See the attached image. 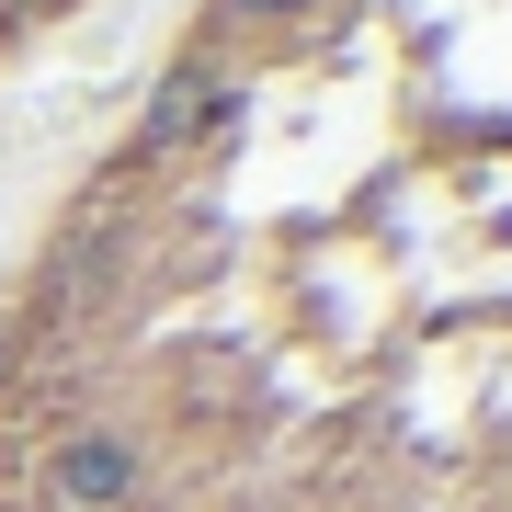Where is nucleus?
Wrapping results in <instances>:
<instances>
[{
  "mask_svg": "<svg viewBox=\"0 0 512 512\" xmlns=\"http://www.w3.org/2000/svg\"><path fill=\"white\" fill-rule=\"evenodd\" d=\"M0 512H512V0H183L0 262Z\"/></svg>",
  "mask_w": 512,
  "mask_h": 512,
  "instance_id": "nucleus-1",
  "label": "nucleus"
},
{
  "mask_svg": "<svg viewBox=\"0 0 512 512\" xmlns=\"http://www.w3.org/2000/svg\"><path fill=\"white\" fill-rule=\"evenodd\" d=\"M80 12H103V0H0V69H23L35 46H57Z\"/></svg>",
  "mask_w": 512,
  "mask_h": 512,
  "instance_id": "nucleus-2",
  "label": "nucleus"
}]
</instances>
